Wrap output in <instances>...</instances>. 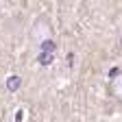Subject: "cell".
Returning <instances> with one entry per match:
<instances>
[{
	"mask_svg": "<svg viewBox=\"0 0 122 122\" xmlns=\"http://www.w3.org/2000/svg\"><path fill=\"white\" fill-rule=\"evenodd\" d=\"M52 57H55V52H39V63L41 66L52 63Z\"/></svg>",
	"mask_w": 122,
	"mask_h": 122,
	"instance_id": "cell-4",
	"label": "cell"
},
{
	"mask_svg": "<svg viewBox=\"0 0 122 122\" xmlns=\"http://www.w3.org/2000/svg\"><path fill=\"white\" fill-rule=\"evenodd\" d=\"M109 92H111V96L122 102V72H116L111 76V83H109Z\"/></svg>",
	"mask_w": 122,
	"mask_h": 122,
	"instance_id": "cell-2",
	"label": "cell"
},
{
	"mask_svg": "<svg viewBox=\"0 0 122 122\" xmlns=\"http://www.w3.org/2000/svg\"><path fill=\"white\" fill-rule=\"evenodd\" d=\"M20 85H22V79H20V76H9V79H7V89L9 92H18L20 89Z\"/></svg>",
	"mask_w": 122,
	"mask_h": 122,
	"instance_id": "cell-3",
	"label": "cell"
},
{
	"mask_svg": "<svg viewBox=\"0 0 122 122\" xmlns=\"http://www.w3.org/2000/svg\"><path fill=\"white\" fill-rule=\"evenodd\" d=\"M120 46H122V39H120Z\"/></svg>",
	"mask_w": 122,
	"mask_h": 122,
	"instance_id": "cell-5",
	"label": "cell"
},
{
	"mask_svg": "<svg viewBox=\"0 0 122 122\" xmlns=\"http://www.w3.org/2000/svg\"><path fill=\"white\" fill-rule=\"evenodd\" d=\"M52 35V26H50V20L46 18V15H41V18H37V22L33 24V28H30V39L41 44L44 39H50Z\"/></svg>",
	"mask_w": 122,
	"mask_h": 122,
	"instance_id": "cell-1",
	"label": "cell"
}]
</instances>
